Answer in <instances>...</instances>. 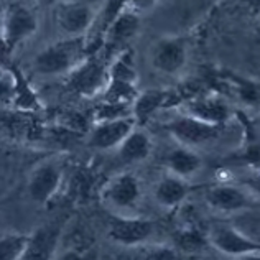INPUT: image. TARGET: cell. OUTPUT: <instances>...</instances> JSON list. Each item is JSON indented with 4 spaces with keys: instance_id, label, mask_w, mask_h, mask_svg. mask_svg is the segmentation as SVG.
Masks as SVG:
<instances>
[{
    "instance_id": "obj_1",
    "label": "cell",
    "mask_w": 260,
    "mask_h": 260,
    "mask_svg": "<svg viewBox=\"0 0 260 260\" xmlns=\"http://www.w3.org/2000/svg\"><path fill=\"white\" fill-rule=\"evenodd\" d=\"M87 56L84 37H66L43 48L33 58L31 66L40 76H68Z\"/></svg>"
},
{
    "instance_id": "obj_2",
    "label": "cell",
    "mask_w": 260,
    "mask_h": 260,
    "mask_svg": "<svg viewBox=\"0 0 260 260\" xmlns=\"http://www.w3.org/2000/svg\"><path fill=\"white\" fill-rule=\"evenodd\" d=\"M109 63L111 59L102 51L89 54L66 76L68 87L83 98L101 95L109 83Z\"/></svg>"
},
{
    "instance_id": "obj_3",
    "label": "cell",
    "mask_w": 260,
    "mask_h": 260,
    "mask_svg": "<svg viewBox=\"0 0 260 260\" xmlns=\"http://www.w3.org/2000/svg\"><path fill=\"white\" fill-rule=\"evenodd\" d=\"M222 128L224 125L208 124L181 112H176L175 117L165 124V130L180 145L194 150L216 142L221 137Z\"/></svg>"
},
{
    "instance_id": "obj_4",
    "label": "cell",
    "mask_w": 260,
    "mask_h": 260,
    "mask_svg": "<svg viewBox=\"0 0 260 260\" xmlns=\"http://www.w3.org/2000/svg\"><path fill=\"white\" fill-rule=\"evenodd\" d=\"M209 245L231 258H247L260 255V241L250 237L237 225L216 224L208 232Z\"/></svg>"
},
{
    "instance_id": "obj_5",
    "label": "cell",
    "mask_w": 260,
    "mask_h": 260,
    "mask_svg": "<svg viewBox=\"0 0 260 260\" xmlns=\"http://www.w3.org/2000/svg\"><path fill=\"white\" fill-rule=\"evenodd\" d=\"M204 200L211 209L225 214H242L260 209V201L255 196H252L242 184L241 186L229 183L214 184V186H209L206 189Z\"/></svg>"
},
{
    "instance_id": "obj_6",
    "label": "cell",
    "mask_w": 260,
    "mask_h": 260,
    "mask_svg": "<svg viewBox=\"0 0 260 260\" xmlns=\"http://www.w3.org/2000/svg\"><path fill=\"white\" fill-rule=\"evenodd\" d=\"M155 232V224L137 216L115 214L109 217L107 236L112 242L124 247H137L147 242Z\"/></svg>"
},
{
    "instance_id": "obj_7",
    "label": "cell",
    "mask_w": 260,
    "mask_h": 260,
    "mask_svg": "<svg viewBox=\"0 0 260 260\" xmlns=\"http://www.w3.org/2000/svg\"><path fill=\"white\" fill-rule=\"evenodd\" d=\"M178 112L214 125H225L232 115L229 102L222 95L203 94L188 98L178 104Z\"/></svg>"
},
{
    "instance_id": "obj_8",
    "label": "cell",
    "mask_w": 260,
    "mask_h": 260,
    "mask_svg": "<svg viewBox=\"0 0 260 260\" xmlns=\"http://www.w3.org/2000/svg\"><path fill=\"white\" fill-rule=\"evenodd\" d=\"M152 66L161 74L175 76L188 63V43L181 37H163L153 45Z\"/></svg>"
},
{
    "instance_id": "obj_9",
    "label": "cell",
    "mask_w": 260,
    "mask_h": 260,
    "mask_svg": "<svg viewBox=\"0 0 260 260\" xmlns=\"http://www.w3.org/2000/svg\"><path fill=\"white\" fill-rule=\"evenodd\" d=\"M63 183V167L56 160H46L33 168L28 178V194L37 204L50 203Z\"/></svg>"
},
{
    "instance_id": "obj_10",
    "label": "cell",
    "mask_w": 260,
    "mask_h": 260,
    "mask_svg": "<svg viewBox=\"0 0 260 260\" xmlns=\"http://www.w3.org/2000/svg\"><path fill=\"white\" fill-rule=\"evenodd\" d=\"M142 198L140 180L132 173L114 176L102 189V201L115 211H130Z\"/></svg>"
},
{
    "instance_id": "obj_11",
    "label": "cell",
    "mask_w": 260,
    "mask_h": 260,
    "mask_svg": "<svg viewBox=\"0 0 260 260\" xmlns=\"http://www.w3.org/2000/svg\"><path fill=\"white\" fill-rule=\"evenodd\" d=\"M38 30V18L28 7L13 4L5 10L2 20V38L12 50Z\"/></svg>"
},
{
    "instance_id": "obj_12",
    "label": "cell",
    "mask_w": 260,
    "mask_h": 260,
    "mask_svg": "<svg viewBox=\"0 0 260 260\" xmlns=\"http://www.w3.org/2000/svg\"><path fill=\"white\" fill-rule=\"evenodd\" d=\"M140 13H137L128 7L127 10L120 13L111 28L107 30L101 51L109 59H112L117 53L125 50V46L137 37V33L140 31Z\"/></svg>"
},
{
    "instance_id": "obj_13",
    "label": "cell",
    "mask_w": 260,
    "mask_h": 260,
    "mask_svg": "<svg viewBox=\"0 0 260 260\" xmlns=\"http://www.w3.org/2000/svg\"><path fill=\"white\" fill-rule=\"evenodd\" d=\"M95 10L84 2H64L59 4L54 20L58 28L66 37H86L94 22Z\"/></svg>"
},
{
    "instance_id": "obj_14",
    "label": "cell",
    "mask_w": 260,
    "mask_h": 260,
    "mask_svg": "<svg viewBox=\"0 0 260 260\" xmlns=\"http://www.w3.org/2000/svg\"><path fill=\"white\" fill-rule=\"evenodd\" d=\"M135 127L137 122L134 117L94 122L89 130V145L98 150H117Z\"/></svg>"
},
{
    "instance_id": "obj_15",
    "label": "cell",
    "mask_w": 260,
    "mask_h": 260,
    "mask_svg": "<svg viewBox=\"0 0 260 260\" xmlns=\"http://www.w3.org/2000/svg\"><path fill=\"white\" fill-rule=\"evenodd\" d=\"M127 9H128V0H104L101 9L95 12L94 22L91 25V28H89L87 35L84 37L89 54H94L102 50L107 30L119 18L120 13Z\"/></svg>"
},
{
    "instance_id": "obj_16",
    "label": "cell",
    "mask_w": 260,
    "mask_h": 260,
    "mask_svg": "<svg viewBox=\"0 0 260 260\" xmlns=\"http://www.w3.org/2000/svg\"><path fill=\"white\" fill-rule=\"evenodd\" d=\"M61 232V222H51L38 228L33 234H28V241L20 260H53L59 245Z\"/></svg>"
},
{
    "instance_id": "obj_17",
    "label": "cell",
    "mask_w": 260,
    "mask_h": 260,
    "mask_svg": "<svg viewBox=\"0 0 260 260\" xmlns=\"http://www.w3.org/2000/svg\"><path fill=\"white\" fill-rule=\"evenodd\" d=\"M173 99V94L168 89H147L139 92V95L132 102V117L135 119L137 125L142 127L160 111L161 107L170 106Z\"/></svg>"
},
{
    "instance_id": "obj_18",
    "label": "cell",
    "mask_w": 260,
    "mask_h": 260,
    "mask_svg": "<svg viewBox=\"0 0 260 260\" xmlns=\"http://www.w3.org/2000/svg\"><path fill=\"white\" fill-rule=\"evenodd\" d=\"M153 150V140L148 135L147 130L137 125L132 132H130L125 140L120 143L117 148V156L122 163L127 165H134V163L145 161Z\"/></svg>"
},
{
    "instance_id": "obj_19",
    "label": "cell",
    "mask_w": 260,
    "mask_h": 260,
    "mask_svg": "<svg viewBox=\"0 0 260 260\" xmlns=\"http://www.w3.org/2000/svg\"><path fill=\"white\" fill-rule=\"evenodd\" d=\"M189 193H191V184L188 183V180H183V178L172 173L160 178L153 189L156 203L161 208L167 209L178 208L186 200Z\"/></svg>"
},
{
    "instance_id": "obj_20",
    "label": "cell",
    "mask_w": 260,
    "mask_h": 260,
    "mask_svg": "<svg viewBox=\"0 0 260 260\" xmlns=\"http://www.w3.org/2000/svg\"><path fill=\"white\" fill-rule=\"evenodd\" d=\"M167 168L172 175H176L183 180L193 178L203 168V158L194 148L178 145L170 150L167 155Z\"/></svg>"
},
{
    "instance_id": "obj_21",
    "label": "cell",
    "mask_w": 260,
    "mask_h": 260,
    "mask_svg": "<svg viewBox=\"0 0 260 260\" xmlns=\"http://www.w3.org/2000/svg\"><path fill=\"white\" fill-rule=\"evenodd\" d=\"M9 73L12 74L13 79V91H12V106L17 111L22 112H38L43 109L42 101H40L35 89L31 87L28 79L25 78V74L18 70L17 66H10Z\"/></svg>"
},
{
    "instance_id": "obj_22",
    "label": "cell",
    "mask_w": 260,
    "mask_h": 260,
    "mask_svg": "<svg viewBox=\"0 0 260 260\" xmlns=\"http://www.w3.org/2000/svg\"><path fill=\"white\" fill-rule=\"evenodd\" d=\"M109 79L122 81V83L137 84L139 83V73L134 58V51L125 48L117 53L109 63Z\"/></svg>"
},
{
    "instance_id": "obj_23",
    "label": "cell",
    "mask_w": 260,
    "mask_h": 260,
    "mask_svg": "<svg viewBox=\"0 0 260 260\" xmlns=\"http://www.w3.org/2000/svg\"><path fill=\"white\" fill-rule=\"evenodd\" d=\"M208 244H209L208 234L204 236L203 232L196 228H184L175 234V247L178 249V252H184V254H196V252H201Z\"/></svg>"
},
{
    "instance_id": "obj_24",
    "label": "cell",
    "mask_w": 260,
    "mask_h": 260,
    "mask_svg": "<svg viewBox=\"0 0 260 260\" xmlns=\"http://www.w3.org/2000/svg\"><path fill=\"white\" fill-rule=\"evenodd\" d=\"M26 241L28 234H18V232L0 236V260H20Z\"/></svg>"
},
{
    "instance_id": "obj_25",
    "label": "cell",
    "mask_w": 260,
    "mask_h": 260,
    "mask_svg": "<svg viewBox=\"0 0 260 260\" xmlns=\"http://www.w3.org/2000/svg\"><path fill=\"white\" fill-rule=\"evenodd\" d=\"M132 117V104H120V102H107L101 101V104L94 109L92 122H104Z\"/></svg>"
},
{
    "instance_id": "obj_26",
    "label": "cell",
    "mask_w": 260,
    "mask_h": 260,
    "mask_svg": "<svg viewBox=\"0 0 260 260\" xmlns=\"http://www.w3.org/2000/svg\"><path fill=\"white\" fill-rule=\"evenodd\" d=\"M142 260H180V252L175 245H152L148 247Z\"/></svg>"
},
{
    "instance_id": "obj_27",
    "label": "cell",
    "mask_w": 260,
    "mask_h": 260,
    "mask_svg": "<svg viewBox=\"0 0 260 260\" xmlns=\"http://www.w3.org/2000/svg\"><path fill=\"white\" fill-rule=\"evenodd\" d=\"M59 260H99V254L95 249H73L64 252Z\"/></svg>"
},
{
    "instance_id": "obj_28",
    "label": "cell",
    "mask_w": 260,
    "mask_h": 260,
    "mask_svg": "<svg viewBox=\"0 0 260 260\" xmlns=\"http://www.w3.org/2000/svg\"><path fill=\"white\" fill-rule=\"evenodd\" d=\"M241 184L249 191L252 196H255L257 200L260 201V170L255 173L249 175L247 178H244Z\"/></svg>"
},
{
    "instance_id": "obj_29",
    "label": "cell",
    "mask_w": 260,
    "mask_h": 260,
    "mask_svg": "<svg viewBox=\"0 0 260 260\" xmlns=\"http://www.w3.org/2000/svg\"><path fill=\"white\" fill-rule=\"evenodd\" d=\"M158 2L160 0H128V7L132 10H135L137 13L143 15V13L152 12Z\"/></svg>"
},
{
    "instance_id": "obj_30",
    "label": "cell",
    "mask_w": 260,
    "mask_h": 260,
    "mask_svg": "<svg viewBox=\"0 0 260 260\" xmlns=\"http://www.w3.org/2000/svg\"><path fill=\"white\" fill-rule=\"evenodd\" d=\"M7 73H9V71H5V70H4V68H2V66H0V81H2V79H4V78L7 76Z\"/></svg>"
},
{
    "instance_id": "obj_31",
    "label": "cell",
    "mask_w": 260,
    "mask_h": 260,
    "mask_svg": "<svg viewBox=\"0 0 260 260\" xmlns=\"http://www.w3.org/2000/svg\"><path fill=\"white\" fill-rule=\"evenodd\" d=\"M245 260H260V255H254V257H247Z\"/></svg>"
},
{
    "instance_id": "obj_32",
    "label": "cell",
    "mask_w": 260,
    "mask_h": 260,
    "mask_svg": "<svg viewBox=\"0 0 260 260\" xmlns=\"http://www.w3.org/2000/svg\"><path fill=\"white\" fill-rule=\"evenodd\" d=\"M0 38H2V23H0Z\"/></svg>"
},
{
    "instance_id": "obj_33",
    "label": "cell",
    "mask_w": 260,
    "mask_h": 260,
    "mask_svg": "<svg viewBox=\"0 0 260 260\" xmlns=\"http://www.w3.org/2000/svg\"><path fill=\"white\" fill-rule=\"evenodd\" d=\"M42 2H53V0H42Z\"/></svg>"
},
{
    "instance_id": "obj_34",
    "label": "cell",
    "mask_w": 260,
    "mask_h": 260,
    "mask_svg": "<svg viewBox=\"0 0 260 260\" xmlns=\"http://www.w3.org/2000/svg\"><path fill=\"white\" fill-rule=\"evenodd\" d=\"M232 260H245V258H232Z\"/></svg>"
},
{
    "instance_id": "obj_35",
    "label": "cell",
    "mask_w": 260,
    "mask_h": 260,
    "mask_svg": "<svg viewBox=\"0 0 260 260\" xmlns=\"http://www.w3.org/2000/svg\"><path fill=\"white\" fill-rule=\"evenodd\" d=\"M258 120H260V114H258Z\"/></svg>"
}]
</instances>
